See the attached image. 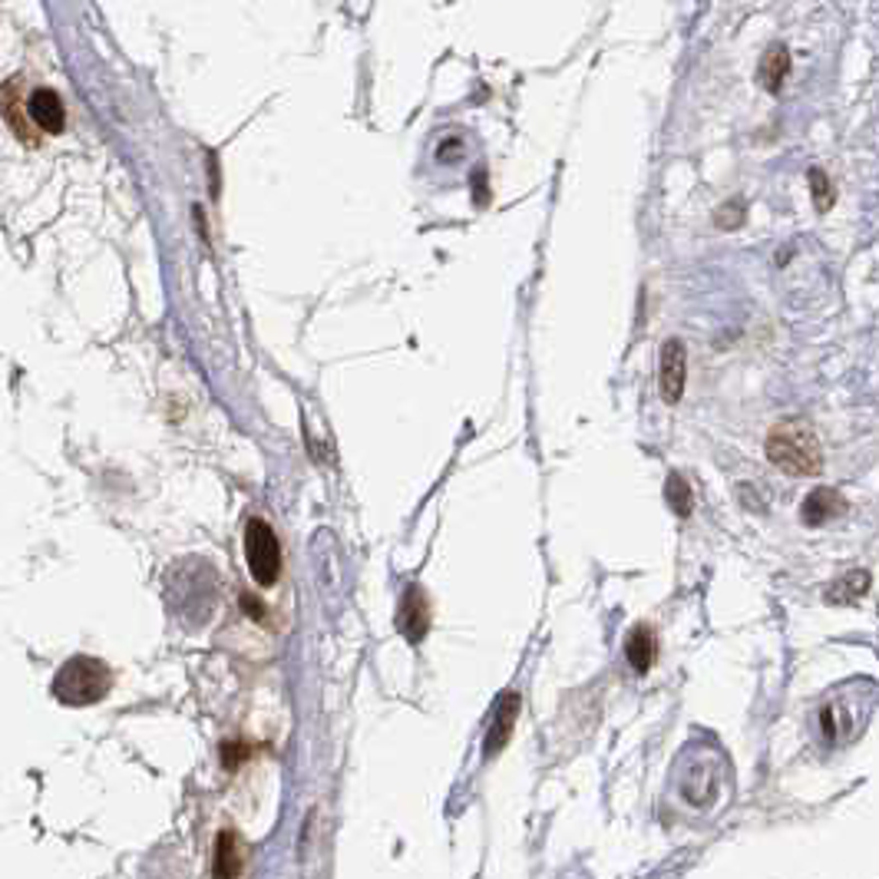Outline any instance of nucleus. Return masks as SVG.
Listing matches in <instances>:
<instances>
[{
    "instance_id": "f257e3e1",
    "label": "nucleus",
    "mask_w": 879,
    "mask_h": 879,
    "mask_svg": "<svg viewBox=\"0 0 879 879\" xmlns=\"http://www.w3.org/2000/svg\"><path fill=\"white\" fill-rule=\"evenodd\" d=\"M873 711V691L867 685H853L843 691H833L817 715V731L827 748H843L847 741H857L867 728Z\"/></svg>"
},
{
    "instance_id": "0eeeda50",
    "label": "nucleus",
    "mask_w": 879,
    "mask_h": 879,
    "mask_svg": "<svg viewBox=\"0 0 879 879\" xmlns=\"http://www.w3.org/2000/svg\"><path fill=\"white\" fill-rule=\"evenodd\" d=\"M27 117H30V123L37 126L40 132L57 136V132L63 129V103H60L57 93H50V90H37V93L30 97V103H27Z\"/></svg>"
},
{
    "instance_id": "9d476101",
    "label": "nucleus",
    "mask_w": 879,
    "mask_h": 879,
    "mask_svg": "<svg viewBox=\"0 0 879 879\" xmlns=\"http://www.w3.org/2000/svg\"><path fill=\"white\" fill-rule=\"evenodd\" d=\"M239 857H242V850H239L236 833L232 830H222L219 833V843H216V867H212V873L222 879L242 873V860Z\"/></svg>"
},
{
    "instance_id": "f8f14e48",
    "label": "nucleus",
    "mask_w": 879,
    "mask_h": 879,
    "mask_svg": "<svg viewBox=\"0 0 879 879\" xmlns=\"http://www.w3.org/2000/svg\"><path fill=\"white\" fill-rule=\"evenodd\" d=\"M665 500H668V506L675 509V516H691V506H695V500H691V487L685 483V477H678V473H671V477H668Z\"/></svg>"
},
{
    "instance_id": "2eb2a0df",
    "label": "nucleus",
    "mask_w": 879,
    "mask_h": 879,
    "mask_svg": "<svg viewBox=\"0 0 879 879\" xmlns=\"http://www.w3.org/2000/svg\"><path fill=\"white\" fill-rule=\"evenodd\" d=\"M813 189H817V209H827L830 196H827V179L820 182V172H813Z\"/></svg>"
},
{
    "instance_id": "9b49d317",
    "label": "nucleus",
    "mask_w": 879,
    "mask_h": 879,
    "mask_svg": "<svg viewBox=\"0 0 879 879\" xmlns=\"http://www.w3.org/2000/svg\"><path fill=\"white\" fill-rule=\"evenodd\" d=\"M626 651L631 668H635L638 675H645V671L651 668V661H655V635H651V628L648 626L631 628Z\"/></svg>"
},
{
    "instance_id": "1a4fd4ad",
    "label": "nucleus",
    "mask_w": 879,
    "mask_h": 879,
    "mask_svg": "<svg viewBox=\"0 0 879 879\" xmlns=\"http://www.w3.org/2000/svg\"><path fill=\"white\" fill-rule=\"evenodd\" d=\"M516 718H519V695L516 691H506L500 701V711H497V721H493V728L487 735V757H497L502 751V745L512 735Z\"/></svg>"
},
{
    "instance_id": "ddd939ff",
    "label": "nucleus",
    "mask_w": 879,
    "mask_h": 879,
    "mask_svg": "<svg viewBox=\"0 0 879 879\" xmlns=\"http://www.w3.org/2000/svg\"><path fill=\"white\" fill-rule=\"evenodd\" d=\"M783 70H787V53H783V50H773V53L763 60V70H760V77H763V83H767L770 90H777V87H780V77H783Z\"/></svg>"
},
{
    "instance_id": "6e6552de",
    "label": "nucleus",
    "mask_w": 879,
    "mask_h": 879,
    "mask_svg": "<svg viewBox=\"0 0 879 879\" xmlns=\"http://www.w3.org/2000/svg\"><path fill=\"white\" fill-rule=\"evenodd\" d=\"M840 512H847V500H843L837 490L823 487V490H813V493L803 500L800 519H803L807 526H823V522H830V519L840 516Z\"/></svg>"
},
{
    "instance_id": "f03ea898",
    "label": "nucleus",
    "mask_w": 879,
    "mask_h": 879,
    "mask_svg": "<svg viewBox=\"0 0 879 879\" xmlns=\"http://www.w3.org/2000/svg\"><path fill=\"white\" fill-rule=\"evenodd\" d=\"M767 460L787 477H820L823 447L803 420H783L767 437Z\"/></svg>"
},
{
    "instance_id": "4468645a",
    "label": "nucleus",
    "mask_w": 879,
    "mask_h": 879,
    "mask_svg": "<svg viewBox=\"0 0 879 879\" xmlns=\"http://www.w3.org/2000/svg\"><path fill=\"white\" fill-rule=\"evenodd\" d=\"M246 757H249V748H246V745H226V748H222L226 767H236V763H242Z\"/></svg>"
},
{
    "instance_id": "39448f33",
    "label": "nucleus",
    "mask_w": 879,
    "mask_h": 879,
    "mask_svg": "<svg viewBox=\"0 0 879 879\" xmlns=\"http://www.w3.org/2000/svg\"><path fill=\"white\" fill-rule=\"evenodd\" d=\"M685 380H688V351L678 338H671L661 344V361H658V390H661L665 403L681 400Z\"/></svg>"
},
{
    "instance_id": "7ed1b4c3",
    "label": "nucleus",
    "mask_w": 879,
    "mask_h": 879,
    "mask_svg": "<svg viewBox=\"0 0 879 879\" xmlns=\"http://www.w3.org/2000/svg\"><path fill=\"white\" fill-rule=\"evenodd\" d=\"M107 691H110V668L90 655L70 658L53 678V698L70 708L97 705L100 698H107Z\"/></svg>"
},
{
    "instance_id": "20e7f679",
    "label": "nucleus",
    "mask_w": 879,
    "mask_h": 879,
    "mask_svg": "<svg viewBox=\"0 0 879 879\" xmlns=\"http://www.w3.org/2000/svg\"><path fill=\"white\" fill-rule=\"evenodd\" d=\"M246 559H249L251 579L268 589L281 579V546H278V536L274 529L264 522V519H249L246 526Z\"/></svg>"
},
{
    "instance_id": "423d86ee",
    "label": "nucleus",
    "mask_w": 879,
    "mask_h": 879,
    "mask_svg": "<svg viewBox=\"0 0 879 879\" xmlns=\"http://www.w3.org/2000/svg\"><path fill=\"white\" fill-rule=\"evenodd\" d=\"M397 628L413 645L427 635V628H430V606H427V596H423L420 586H407L403 589V599H400V609H397Z\"/></svg>"
}]
</instances>
